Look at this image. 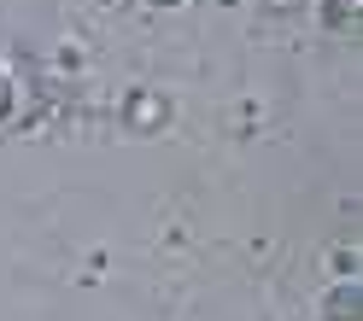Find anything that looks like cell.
Wrapping results in <instances>:
<instances>
[{"label":"cell","mask_w":363,"mask_h":321,"mask_svg":"<svg viewBox=\"0 0 363 321\" xmlns=\"http://www.w3.org/2000/svg\"><path fill=\"white\" fill-rule=\"evenodd\" d=\"M328 321H346V315H328ZM352 321H357V315H352Z\"/></svg>","instance_id":"obj_1"}]
</instances>
